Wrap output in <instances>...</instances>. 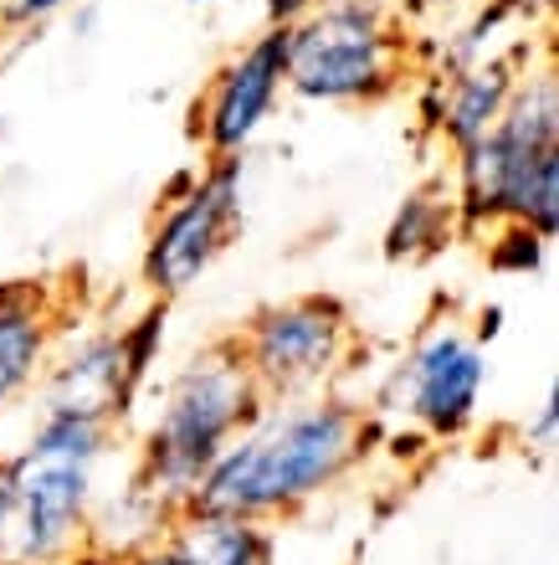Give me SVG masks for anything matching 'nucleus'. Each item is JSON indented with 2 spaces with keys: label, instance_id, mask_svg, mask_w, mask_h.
I'll return each instance as SVG.
<instances>
[{
  "label": "nucleus",
  "instance_id": "1",
  "mask_svg": "<svg viewBox=\"0 0 559 565\" xmlns=\"http://www.w3.org/2000/svg\"><path fill=\"white\" fill-rule=\"evenodd\" d=\"M380 443V422L350 391H313L262 402L257 417L211 462L191 504L226 509L257 524L298 520L365 468Z\"/></svg>",
  "mask_w": 559,
  "mask_h": 565
},
{
  "label": "nucleus",
  "instance_id": "2",
  "mask_svg": "<svg viewBox=\"0 0 559 565\" xmlns=\"http://www.w3.org/2000/svg\"><path fill=\"white\" fill-rule=\"evenodd\" d=\"M257 406H262V391L251 386L232 334L191 350L160 381V402L139 431L129 483L164 514L185 509L201 489V478L211 473V462L257 417Z\"/></svg>",
  "mask_w": 559,
  "mask_h": 565
},
{
  "label": "nucleus",
  "instance_id": "3",
  "mask_svg": "<svg viewBox=\"0 0 559 565\" xmlns=\"http://www.w3.org/2000/svg\"><path fill=\"white\" fill-rule=\"evenodd\" d=\"M452 206L467 237L524 222L555 242L559 232V77L539 57L518 77L503 119L452 154Z\"/></svg>",
  "mask_w": 559,
  "mask_h": 565
},
{
  "label": "nucleus",
  "instance_id": "4",
  "mask_svg": "<svg viewBox=\"0 0 559 565\" xmlns=\"http://www.w3.org/2000/svg\"><path fill=\"white\" fill-rule=\"evenodd\" d=\"M118 431L104 422L36 417L26 443L6 452V561L0 565H77L88 555L93 514L104 499V462Z\"/></svg>",
  "mask_w": 559,
  "mask_h": 565
},
{
  "label": "nucleus",
  "instance_id": "5",
  "mask_svg": "<svg viewBox=\"0 0 559 565\" xmlns=\"http://www.w3.org/2000/svg\"><path fill=\"white\" fill-rule=\"evenodd\" d=\"M416 73L411 15L390 0H319L282 31V83L298 104L380 108L411 88Z\"/></svg>",
  "mask_w": 559,
  "mask_h": 565
},
{
  "label": "nucleus",
  "instance_id": "6",
  "mask_svg": "<svg viewBox=\"0 0 559 565\" xmlns=\"http://www.w3.org/2000/svg\"><path fill=\"white\" fill-rule=\"evenodd\" d=\"M493 381L487 344L472 334L462 313H431L411 334V344L385 365L380 386L369 391L365 412L375 422H390L396 431H416L427 447L462 443L477 431Z\"/></svg>",
  "mask_w": 559,
  "mask_h": 565
},
{
  "label": "nucleus",
  "instance_id": "7",
  "mask_svg": "<svg viewBox=\"0 0 559 565\" xmlns=\"http://www.w3.org/2000/svg\"><path fill=\"white\" fill-rule=\"evenodd\" d=\"M164 324H170V303H154V298L123 324H62L36 375V391H31L36 417L104 422L118 431L133 417V406L144 402V391L154 386Z\"/></svg>",
  "mask_w": 559,
  "mask_h": 565
},
{
  "label": "nucleus",
  "instance_id": "8",
  "mask_svg": "<svg viewBox=\"0 0 559 565\" xmlns=\"http://www.w3.org/2000/svg\"><path fill=\"white\" fill-rule=\"evenodd\" d=\"M247 160H206L180 170L160 195L139 253V288L154 303H175L226 257L241 232Z\"/></svg>",
  "mask_w": 559,
  "mask_h": 565
},
{
  "label": "nucleus",
  "instance_id": "9",
  "mask_svg": "<svg viewBox=\"0 0 559 565\" xmlns=\"http://www.w3.org/2000/svg\"><path fill=\"white\" fill-rule=\"evenodd\" d=\"M232 344L247 365L251 386L262 391V402H282V396H313V391L344 386V375L359 360V324L344 298L293 294L247 313V324L232 334Z\"/></svg>",
  "mask_w": 559,
  "mask_h": 565
},
{
  "label": "nucleus",
  "instance_id": "10",
  "mask_svg": "<svg viewBox=\"0 0 559 565\" xmlns=\"http://www.w3.org/2000/svg\"><path fill=\"white\" fill-rule=\"evenodd\" d=\"M288 83H282V31L262 26L211 67L191 98V139L206 160H247V149L278 119Z\"/></svg>",
  "mask_w": 559,
  "mask_h": 565
},
{
  "label": "nucleus",
  "instance_id": "11",
  "mask_svg": "<svg viewBox=\"0 0 559 565\" xmlns=\"http://www.w3.org/2000/svg\"><path fill=\"white\" fill-rule=\"evenodd\" d=\"M539 52L549 57V46H529V52H503V57L483 62H447V67H421L416 83V108H421V129H427L447 154L477 145V139L503 119V108L514 98L518 77L529 73Z\"/></svg>",
  "mask_w": 559,
  "mask_h": 565
},
{
  "label": "nucleus",
  "instance_id": "12",
  "mask_svg": "<svg viewBox=\"0 0 559 565\" xmlns=\"http://www.w3.org/2000/svg\"><path fill=\"white\" fill-rule=\"evenodd\" d=\"M62 324H67V303L52 282H0V417H11L36 391V375H42Z\"/></svg>",
  "mask_w": 559,
  "mask_h": 565
},
{
  "label": "nucleus",
  "instance_id": "13",
  "mask_svg": "<svg viewBox=\"0 0 559 565\" xmlns=\"http://www.w3.org/2000/svg\"><path fill=\"white\" fill-rule=\"evenodd\" d=\"M160 551L170 565H272L278 540H272V524L241 520L226 509L185 504L164 520Z\"/></svg>",
  "mask_w": 559,
  "mask_h": 565
},
{
  "label": "nucleus",
  "instance_id": "14",
  "mask_svg": "<svg viewBox=\"0 0 559 565\" xmlns=\"http://www.w3.org/2000/svg\"><path fill=\"white\" fill-rule=\"evenodd\" d=\"M456 232H462V222H456L452 191L427 185V191H411L396 206L390 226H385V257L390 263H427V257L452 247Z\"/></svg>",
  "mask_w": 559,
  "mask_h": 565
},
{
  "label": "nucleus",
  "instance_id": "15",
  "mask_svg": "<svg viewBox=\"0 0 559 565\" xmlns=\"http://www.w3.org/2000/svg\"><path fill=\"white\" fill-rule=\"evenodd\" d=\"M477 237H483L487 268L498 273V278H534L549 263V237H539L524 222H498V226H487V232H477Z\"/></svg>",
  "mask_w": 559,
  "mask_h": 565
},
{
  "label": "nucleus",
  "instance_id": "16",
  "mask_svg": "<svg viewBox=\"0 0 559 565\" xmlns=\"http://www.w3.org/2000/svg\"><path fill=\"white\" fill-rule=\"evenodd\" d=\"M83 0H0V36H31Z\"/></svg>",
  "mask_w": 559,
  "mask_h": 565
},
{
  "label": "nucleus",
  "instance_id": "17",
  "mask_svg": "<svg viewBox=\"0 0 559 565\" xmlns=\"http://www.w3.org/2000/svg\"><path fill=\"white\" fill-rule=\"evenodd\" d=\"M493 6L529 31H549V21H555V11H559V0H493Z\"/></svg>",
  "mask_w": 559,
  "mask_h": 565
},
{
  "label": "nucleus",
  "instance_id": "18",
  "mask_svg": "<svg viewBox=\"0 0 559 565\" xmlns=\"http://www.w3.org/2000/svg\"><path fill=\"white\" fill-rule=\"evenodd\" d=\"M555 437H559V396L549 391L545 402H539V417L529 422V443L539 447V452H549V447H555Z\"/></svg>",
  "mask_w": 559,
  "mask_h": 565
},
{
  "label": "nucleus",
  "instance_id": "19",
  "mask_svg": "<svg viewBox=\"0 0 559 565\" xmlns=\"http://www.w3.org/2000/svg\"><path fill=\"white\" fill-rule=\"evenodd\" d=\"M313 6H319V0H267V21H262V26L288 31V26H298V21H303Z\"/></svg>",
  "mask_w": 559,
  "mask_h": 565
},
{
  "label": "nucleus",
  "instance_id": "20",
  "mask_svg": "<svg viewBox=\"0 0 559 565\" xmlns=\"http://www.w3.org/2000/svg\"><path fill=\"white\" fill-rule=\"evenodd\" d=\"M472 334H477V340H498V334H503V309H498V303H493V309H477V313H472Z\"/></svg>",
  "mask_w": 559,
  "mask_h": 565
},
{
  "label": "nucleus",
  "instance_id": "21",
  "mask_svg": "<svg viewBox=\"0 0 559 565\" xmlns=\"http://www.w3.org/2000/svg\"><path fill=\"white\" fill-rule=\"evenodd\" d=\"M6 520H11V489H6V452H0V561H6Z\"/></svg>",
  "mask_w": 559,
  "mask_h": 565
},
{
  "label": "nucleus",
  "instance_id": "22",
  "mask_svg": "<svg viewBox=\"0 0 559 565\" xmlns=\"http://www.w3.org/2000/svg\"><path fill=\"white\" fill-rule=\"evenodd\" d=\"M114 565H170V561H164V551H160V545H149V551H139V555H123V561H114Z\"/></svg>",
  "mask_w": 559,
  "mask_h": 565
},
{
  "label": "nucleus",
  "instance_id": "23",
  "mask_svg": "<svg viewBox=\"0 0 559 565\" xmlns=\"http://www.w3.org/2000/svg\"><path fill=\"white\" fill-rule=\"evenodd\" d=\"M416 6H437V11H447V6H462V0H416Z\"/></svg>",
  "mask_w": 559,
  "mask_h": 565
},
{
  "label": "nucleus",
  "instance_id": "24",
  "mask_svg": "<svg viewBox=\"0 0 559 565\" xmlns=\"http://www.w3.org/2000/svg\"><path fill=\"white\" fill-rule=\"evenodd\" d=\"M180 6H201L206 11V6H226V0H180Z\"/></svg>",
  "mask_w": 559,
  "mask_h": 565
}]
</instances>
